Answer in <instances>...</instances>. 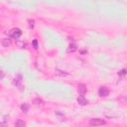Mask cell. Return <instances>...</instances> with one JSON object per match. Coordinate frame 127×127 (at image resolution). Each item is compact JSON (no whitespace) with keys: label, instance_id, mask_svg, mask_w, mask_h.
Wrapping results in <instances>:
<instances>
[{"label":"cell","instance_id":"7c38bea8","mask_svg":"<svg viewBox=\"0 0 127 127\" xmlns=\"http://www.w3.org/2000/svg\"><path fill=\"white\" fill-rule=\"evenodd\" d=\"M55 73H56L57 75H61V76H65V75H67V72H64V71L60 70V69H56V70H55Z\"/></svg>","mask_w":127,"mask_h":127},{"label":"cell","instance_id":"8fae6325","mask_svg":"<svg viewBox=\"0 0 127 127\" xmlns=\"http://www.w3.org/2000/svg\"><path fill=\"white\" fill-rule=\"evenodd\" d=\"M21 110L24 113H28V111H29V104L28 103H23L21 105Z\"/></svg>","mask_w":127,"mask_h":127},{"label":"cell","instance_id":"5bb4252c","mask_svg":"<svg viewBox=\"0 0 127 127\" xmlns=\"http://www.w3.org/2000/svg\"><path fill=\"white\" fill-rule=\"evenodd\" d=\"M0 127H8L6 122H0Z\"/></svg>","mask_w":127,"mask_h":127},{"label":"cell","instance_id":"2e32d148","mask_svg":"<svg viewBox=\"0 0 127 127\" xmlns=\"http://www.w3.org/2000/svg\"><path fill=\"white\" fill-rule=\"evenodd\" d=\"M3 77H4V71L0 70V79H3Z\"/></svg>","mask_w":127,"mask_h":127},{"label":"cell","instance_id":"9c48e42d","mask_svg":"<svg viewBox=\"0 0 127 127\" xmlns=\"http://www.w3.org/2000/svg\"><path fill=\"white\" fill-rule=\"evenodd\" d=\"M2 46L3 47H9V46H11V40L10 39H3L2 40Z\"/></svg>","mask_w":127,"mask_h":127},{"label":"cell","instance_id":"8992f818","mask_svg":"<svg viewBox=\"0 0 127 127\" xmlns=\"http://www.w3.org/2000/svg\"><path fill=\"white\" fill-rule=\"evenodd\" d=\"M77 102H78V104L81 105V106H84V105H86V104L88 103L87 99H86L84 96H82V95H79V96L77 97Z\"/></svg>","mask_w":127,"mask_h":127},{"label":"cell","instance_id":"52a82bcc","mask_svg":"<svg viewBox=\"0 0 127 127\" xmlns=\"http://www.w3.org/2000/svg\"><path fill=\"white\" fill-rule=\"evenodd\" d=\"M75 51H76V45H75L74 43L69 44V46H68V48H67V53H73V52H75Z\"/></svg>","mask_w":127,"mask_h":127},{"label":"cell","instance_id":"ba28073f","mask_svg":"<svg viewBox=\"0 0 127 127\" xmlns=\"http://www.w3.org/2000/svg\"><path fill=\"white\" fill-rule=\"evenodd\" d=\"M25 126H26L25 122H24L23 120H21V119H18V120L15 122V127H25Z\"/></svg>","mask_w":127,"mask_h":127},{"label":"cell","instance_id":"9a60e30c","mask_svg":"<svg viewBox=\"0 0 127 127\" xmlns=\"http://www.w3.org/2000/svg\"><path fill=\"white\" fill-rule=\"evenodd\" d=\"M30 23V28H34V20H29Z\"/></svg>","mask_w":127,"mask_h":127},{"label":"cell","instance_id":"5b68a950","mask_svg":"<svg viewBox=\"0 0 127 127\" xmlns=\"http://www.w3.org/2000/svg\"><path fill=\"white\" fill-rule=\"evenodd\" d=\"M77 91H78L79 95H82V96H84V94H85V92H86V86H85V84H83V83H80V84H78V88H77Z\"/></svg>","mask_w":127,"mask_h":127},{"label":"cell","instance_id":"277c9868","mask_svg":"<svg viewBox=\"0 0 127 127\" xmlns=\"http://www.w3.org/2000/svg\"><path fill=\"white\" fill-rule=\"evenodd\" d=\"M22 80H23V77L21 74H17V76L14 78V81H13V84L18 86V87H21L22 86Z\"/></svg>","mask_w":127,"mask_h":127},{"label":"cell","instance_id":"3957f363","mask_svg":"<svg viewBox=\"0 0 127 127\" xmlns=\"http://www.w3.org/2000/svg\"><path fill=\"white\" fill-rule=\"evenodd\" d=\"M98 95L101 96V97H105L107 95H109V90L106 86H100L99 89H98Z\"/></svg>","mask_w":127,"mask_h":127},{"label":"cell","instance_id":"6da1fadb","mask_svg":"<svg viewBox=\"0 0 127 127\" xmlns=\"http://www.w3.org/2000/svg\"><path fill=\"white\" fill-rule=\"evenodd\" d=\"M21 35H22V31L19 28H14V29L10 30V32H9V36L13 39H16V40L19 39L21 37Z\"/></svg>","mask_w":127,"mask_h":127},{"label":"cell","instance_id":"e0dca14e","mask_svg":"<svg viewBox=\"0 0 127 127\" xmlns=\"http://www.w3.org/2000/svg\"><path fill=\"white\" fill-rule=\"evenodd\" d=\"M33 44H34L35 49H37V48H38V45H37V40H34V41H33Z\"/></svg>","mask_w":127,"mask_h":127},{"label":"cell","instance_id":"4fadbf2b","mask_svg":"<svg viewBox=\"0 0 127 127\" xmlns=\"http://www.w3.org/2000/svg\"><path fill=\"white\" fill-rule=\"evenodd\" d=\"M125 73H126V69H125V68H123L122 70H120V71L118 72V74H119V75H124Z\"/></svg>","mask_w":127,"mask_h":127},{"label":"cell","instance_id":"30bf717a","mask_svg":"<svg viewBox=\"0 0 127 127\" xmlns=\"http://www.w3.org/2000/svg\"><path fill=\"white\" fill-rule=\"evenodd\" d=\"M34 103H35L36 106H43V105H44V101H43L41 98H39V97H37V98L34 100Z\"/></svg>","mask_w":127,"mask_h":127},{"label":"cell","instance_id":"7a4b0ae2","mask_svg":"<svg viewBox=\"0 0 127 127\" xmlns=\"http://www.w3.org/2000/svg\"><path fill=\"white\" fill-rule=\"evenodd\" d=\"M106 122H105V120H103V119H100V118H92V119H90V121H89V125H91V126H100V125H104Z\"/></svg>","mask_w":127,"mask_h":127}]
</instances>
